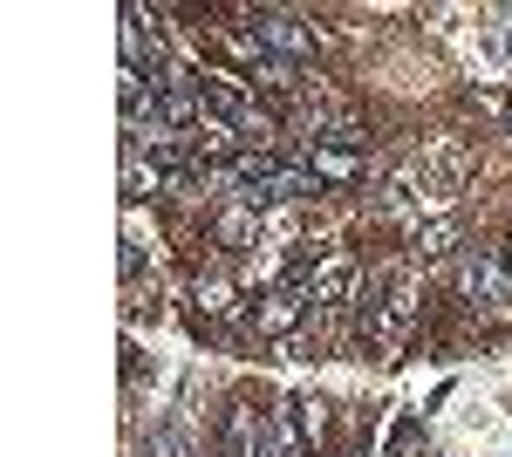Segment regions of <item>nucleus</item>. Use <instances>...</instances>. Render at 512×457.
Returning <instances> with one entry per match:
<instances>
[{
    "mask_svg": "<svg viewBox=\"0 0 512 457\" xmlns=\"http://www.w3.org/2000/svg\"><path fill=\"white\" fill-rule=\"evenodd\" d=\"M355 280H362V273H355L349 253H321V260H315V273H308V301H315L321 321L342 314V307L355 301Z\"/></svg>",
    "mask_w": 512,
    "mask_h": 457,
    "instance_id": "20e7f679",
    "label": "nucleus"
},
{
    "mask_svg": "<svg viewBox=\"0 0 512 457\" xmlns=\"http://www.w3.org/2000/svg\"><path fill=\"white\" fill-rule=\"evenodd\" d=\"M246 21L260 28V41L274 48L280 62H308L315 48H328V35H321V28H308L301 14H246Z\"/></svg>",
    "mask_w": 512,
    "mask_h": 457,
    "instance_id": "39448f33",
    "label": "nucleus"
},
{
    "mask_svg": "<svg viewBox=\"0 0 512 457\" xmlns=\"http://www.w3.org/2000/svg\"><path fill=\"white\" fill-rule=\"evenodd\" d=\"M458 246V232H451V219H431V226H417V253L424 260H437V253H451Z\"/></svg>",
    "mask_w": 512,
    "mask_h": 457,
    "instance_id": "ddd939ff",
    "label": "nucleus"
},
{
    "mask_svg": "<svg viewBox=\"0 0 512 457\" xmlns=\"http://www.w3.org/2000/svg\"><path fill=\"white\" fill-rule=\"evenodd\" d=\"M198 314L212 321H239V287L226 273H198Z\"/></svg>",
    "mask_w": 512,
    "mask_h": 457,
    "instance_id": "9d476101",
    "label": "nucleus"
},
{
    "mask_svg": "<svg viewBox=\"0 0 512 457\" xmlns=\"http://www.w3.org/2000/svg\"><path fill=\"white\" fill-rule=\"evenodd\" d=\"M506 457H512V451H506Z\"/></svg>",
    "mask_w": 512,
    "mask_h": 457,
    "instance_id": "2eb2a0df",
    "label": "nucleus"
},
{
    "mask_svg": "<svg viewBox=\"0 0 512 457\" xmlns=\"http://www.w3.org/2000/svg\"><path fill=\"white\" fill-rule=\"evenodd\" d=\"M198 103H205V116H212V123L239 130L246 144H267V137H274V130H267V116H260V96H253V89H246L239 76L198 69Z\"/></svg>",
    "mask_w": 512,
    "mask_h": 457,
    "instance_id": "f03ea898",
    "label": "nucleus"
},
{
    "mask_svg": "<svg viewBox=\"0 0 512 457\" xmlns=\"http://www.w3.org/2000/svg\"><path fill=\"white\" fill-rule=\"evenodd\" d=\"M417 321V267H383L369 301H362V321H355V342L376 348V355H396L403 335Z\"/></svg>",
    "mask_w": 512,
    "mask_h": 457,
    "instance_id": "f257e3e1",
    "label": "nucleus"
},
{
    "mask_svg": "<svg viewBox=\"0 0 512 457\" xmlns=\"http://www.w3.org/2000/svg\"><path fill=\"white\" fill-rule=\"evenodd\" d=\"M301 294H308V287H274V294H260V314H253V321H260V335H267V342H287V335H301Z\"/></svg>",
    "mask_w": 512,
    "mask_h": 457,
    "instance_id": "0eeeda50",
    "label": "nucleus"
},
{
    "mask_svg": "<svg viewBox=\"0 0 512 457\" xmlns=\"http://www.w3.org/2000/svg\"><path fill=\"white\" fill-rule=\"evenodd\" d=\"M315 437H308V396H280L274 403V457H308Z\"/></svg>",
    "mask_w": 512,
    "mask_h": 457,
    "instance_id": "6e6552de",
    "label": "nucleus"
},
{
    "mask_svg": "<svg viewBox=\"0 0 512 457\" xmlns=\"http://www.w3.org/2000/svg\"><path fill=\"white\" fill-rule=\"evenodd\" d=\"M458 287H465V301H472L485 321H512V273L492 246H465V253H458Z\"/></svg>",
    "mask_w": 512,
    "mask_h": 457,
    "instance_id": "7ed1b4c3",
    "label": "nucleus"
},
{
    "mask_svg": "<svg viewBox=\"0 0 512 457\" xmlns=\"http://www.w3.org/2000/svg\"><path fill=\"white\" fill-rule=\"evenodd\" d=\"M226 457H274V410L233 403L226 410Z\"/></svg>",
    "mask_w": 512,
    "mask_h": 457,
    "instance_id": "423d86ee",
    "label": "nucleus"
},
{
    "mask_svg": "<svg viewBox=\"0 0 512 457\" xmlns=\"http://www.w3.org/2000/svg\"><path fill=\"white\" fill-rule=\"evenodd\" d=\"M417 451H424V417L396 410V417H390V437H383V457H417Z\"/></svg>",
    "mask_w": 512,
    "mask_h": 457,
    "instance_id": "9b49d317",
    "label": "nucleus"
},
{
    "mask_svg": "<svg viewBox=\"0 0 512 457\" xmlns=\"http://www.w3.org/2000/svg\"><path fill=\"white\" fill-rule=\"evenodd\" d=\"M144 457H205V451H198V430L185 417H158L144 430Z\"/></svg>",
    "mask_w": 512,
    "mask_h": 457,
    "instance_id": "1a4fd4ad",
    "label": "nucleus"
},
{
    "mask_svg": "<svg viewBox=\"0 0 512 457\" xmlns=\"http://www.w3.org/2000/svg\"><path fill=\"white\" fill-rule=\"evenodd\" d=\"M506 273H512V246H506Z\"/></svg>",
    "mask_w": 512,
    "mask_h": 457,
    "instance_id": "4468645a",
    "label": "nucleus"
},
{
    "mask_svg": "<svg viewBox=\"0 0 512 457\" xmlns=\"http://www.w3.org/2000/svg\"><path fill=\"white\" fill-rule=\"evenodd\" d=\"M478 55H485L492 69H512V28L506 21H485V28H478Z\"/></svg>",
    "mask_w": 512,
    "mask_h": 457,
    "instance_id": "f8f14e48",
    "label": "nucleus"
}]
</instances>
